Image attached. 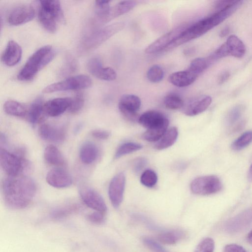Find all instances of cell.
<instances>
[{
    "instance_id": "1",
    "label": "cell",
    "mask_w": 252,
    "mask_h": 252,
    "mask_svg": "<svg viewBox=\"0 0 252 252\" xmlns=\"http://www.w3.org/2000/svg\"><path fill=\"white\" fill-rule=\"evenodd\" d=\"M1 189L5 205L10 209L19 210L25 208L31 203L36 187L29 177L8 176L2 181Z\"/></svg>"
},
{
    "instance_id": "2",
    "label": "cell",
    "mask_w": 252,
    "mask_h": 252,
    "mask_svg": "<svg viewBox=\"0 0 252 252\" xmlns=\"http://www.w3.org/2000/svg\"><path fill=\"white\" fill-rule=\"evenodd\" d=\"M55 56V51L51 46L46 45L40 48L28 59L19 72L18 79L21 81L32 79Z\"/></svg>"
},
{
    "instance_id": "3",
    "label": "cell",
    "mask_w": 252,
    "mask_h": 252,
    "mask_svg": "<svg viewBox=\"0 0 252 252\" xmlns=\"http://www.w3.org/2000/svg\"><path fill=\"white\" fill-rule=\"evenodd\" d=\"M222 22L218 13L215 12L188 27L165 50L199 37Z\"/></svg>"
},
{
    "instance_id": "4",
    "label": "cell",
    "mask_w": 252,
    "mask_h": 252,
    "mask_svg": "<svg viewBox=\"0 0 252 252\" xmlns=\"http://www.w3.org/2000/svg\"><path fill=\"white\" fill-rule=\"evenodd\" d=\"M38 12V18L42 27L48 32H56L58 23H63L64 18L60 1L41 0Z\"/></svg>"
},
{
    "instance_id": "5",
    "label": "cell",
    "mask_w": 252,
    "mask_h": 252,
    "mask_svg": "<svg viewBox=\"0 0 252 252\" xmlns=\"http://www.w3.org/2000/svg\"><path fill=\"white\" fill-rule=\"evenodd\" d=\"M92 84L90 77L86 75H78L53 83L43 90L44 93H52L68 90H78L88 88Z\"/></svg>"
},
{
    "instance_id": "6",
    "label": "cell",
    "mask_w": 252,
    "mask_h": 252,
    "mask_svg": "<svg viewBox=\"0 0 252 252\" xmlns=\"http://www.w3.org/2000/svg\"><path fill=\"white\" fill-rule=\"evenodd\" d=\"M190 190L195 194L208 195L216 193L221 190V183L215 175L200 176L192 180Z\"/></svg>"
},
{
    "instance_id": "7",
    "label": "cell",
    "mask_w": 252,
    "mask_h": 252,
    "mask_svg": "<svg viewBox=\"0 0 252 252\" xmlns=\"http://www.w3.org/2000/svg\"><path fill=\"white\" fill-rule=\"evenodd\" d=\"M188 27L186 24H182L166 32L148 46L145 53L154 54L165 50Z\"/></svg>"
},
{
    "instance_id": "8",
    "label": "cell",
    "mask_w": 252,
    "mask_h": 252,
    "mask_svg": "<svg viewBox=\"0 0 252 252\" xmlns=\"http://www.w3.org/2000/svg\"><path fill=\"white\" fill-rule=\"evenodd\" d=\"M0 163L2 169L9 176H19L24 167L23 159L21 157L1 147L0 149Z\"/></svg>"
},
{
    "instance_id": "9",
    "label": "cell",
    "mask_w": 252,
    "mask_h": 252,
    "mask_svg": "<svg viewBox=\"0 0 252 252\" xmlns=\"http://www.w3.org/2000/svg\"><path fill=\"white\" fill-rule=\"evenodd\" d=\"M141 104L140 98L136 95H123L119 102V109L122 115L127 120L135 121L137 119V112Z\"/></svg>"
},
{
    "instance_id": "10",
    "label": "cell",
    "mask_w": 252,
    "mask_h": 252,
    "mask_svg": "<svg viewBox=\"0 0 252 252\" xmlns=\"http://www.w3.org/2000/svg\"><path fill=\"white\" fill-rule=\"evenodd\" d=\"M252 222V206L246 209L228 220L224 224V229L229 233L242 231Z\"/></svg>"
},
{
    "instance_id": "11",
    "label": "cell",
    "mask_w": 252,
    "mask_h": 252,
    "mask_svg": "<svg viewBox=\"0 0 252 252\" xmlns=\"http://www.w3.org/2000/svg\"><path fill=\"white\" fill-rule=\"evenodd\" d=\"M79 194L82 200L88 207L103 213L107 211L105 202L97 191L89 187H83L80 189Z\"/></svg>"
},
{
    "instance_id": "12",
    "label": "cell",
    "mask_w": 252,
    "mask_h": 252,
    "mask_svg": "<svg viewBox=\"0 0 252 252\" xmlns=\"http://www.w3.org/2000/svg\"><path fill=\"white\" fill-rule=\"evenodd\" d=\"M124 25L125 24L123 22H117L96 31L86 40L87 46L89 48H93L99 45L122 30L124 28Z\"/></svg>"
},
{
    "instance_id": "13",
    "label": "cell",
    "mask_w": 252,
    "mask_h": 252,
    "mask_svg": "<svg viewBox=\"0 0 252 252\" xmlns=\"http://www.w3.org/2000/svg\"><path fill=\"white\" fill-rule=\"evenodd\" d=\"M125 184L126 177L123 172L115 175L110 183L109 197L111 204L116 208L119 207L123 200Z\"/></svg>"
},
{
    "instance_id": "14",
    "label": "cell",
    "mask_w": 252,
    "mask_h": 252,
    "mask_svg": "<svg viewBox=\"0 0 252 252\" xmlns=\"http://www.w3.org/2000/svg\"><path fill=\"white\" fill-rule=\"evenodd\" d=\"M35 16L33 7L28 4L18 6L9 13L7 21L13 26H18L26 23L32 20Z\"/></svg>"
},
{
    "instance_id": "15",
    "label": "cell",
    "mask_w": 252,
    "mask_h": 252,
    "mask_svg": "<svg viewBox=\"0 0 252 252\" xmlns=\"http://www.w3.org/2000/svg\"><path fill=\"white\" fill-rule=\"evenodd\" d=\"M212 98L207 95L197 96L184 105L183 112L186 115L194 116L205 111L210 105Z\"/></svg>"
},
{
    "instance_id": "16",
    "label": "cell",
    "mask_w": 252,
    "mask_h": 252,
    "mask_svg": "<svg viewBox=\"0 0 252 252\" xmlns=\"http://www.w3.org/2000/svg\"><path fill=\"white\" fill-rule=\"evenodd\" d=\"M47 183L57 188H64L70 186L72 179L70 174L63 169L55 168L50 170L46 177Z\"/></svg>"
},
{
    "instance_id": "17",
    "label": "cell",
    "mask_w": 252,
    "mask_h": 252,
    "mask_svg": "<svg viewBox=\"0 0 252 252\" xmlns=\"http://www.w3.org/2000/svg\"><path fill=\"white\" fill-rule=\"evenodd\" d=\"M72 98L59 97L49 100L44 104L45 115L57 117L63 113L70 106Z\"/></svg>"
},
{
    "instance_id": "18",
    "label": "cell",
    "mask_w": 252,
    "mask_h": 252,
    "mask_svg": "<svg viewBox=\"0 0 252 252\" xmlns=\"http://www.w3.org/2000/svg\"><path fill=\"white\" fill-rule=\"evenodd\" d=\"M22 50L20 46L15 41L10 40L2 55L1 60L8 66H13L20 61Z\"/></svg>"
},
{
    "instance_id": "19",
    "label": "cell",
    "mask_w": 252,
    "mask_h": 252,
    "mask_svg": "<svg viewBox=\"0 0 252 252\" xmlns=\"http://www.w3.org/2000/svg\"><path fill=\"white\" fill-rule=\"evenodd\" d=\"M39 135L43 139L59 142L65 138V132L62 127L54 126L49 124H44L40 126Z\"/></svg>"
},
{
    "instance_id": "20",
    "label": "cell",
    "mask_w": 252,
    "mask_h": 252,
    "mask_svg": "<svg viewBox=\"0 0 252 252\" xmlns=\"http://www.w3.org/2000/svg\"><path fill=\"white\" fill-rule=\"evenodd\" d=\"M198 76L187 69L175 72L170 75L168 78L169 82L178 87H185L192 84Z\"/></svg>"
},
{
    "instance_id": "21",
    "label": "cell",
    "mask_w": 252,
    "mask_h": 252,
    "mask_svg": "<svg viewBox=\"0 0 252 252\" xmlns=\"http://www.w3.org/2000/svg\"><path fill=\"white\" fill-rule=\"evenodd\" d=\"M166 118L160 112L150 110L142 114L138 118L139 123L147 129L162 123Z\"/></svg>"
},
{
    "instance_id": "22",
    "label": "cell",
    "mask_w": 252,
    "mask_h": 252,
    "mask_svg": "<svg viewBox=\"0 0 252 252\" xmlns=\"http://www.w3.org/2000/svg\"><path fill=\"white\" fill-rule=\"evenodd\" d=\"M98 149L93 142L87 141L81 146L80 151V158L82 162L86 164L93 163L97 158Z\"/></svg>"
},
{
    "instance_id": "23",
    "label": "cell",
    "mask_w": 252,
    "mask_h": 252,
    "mask_svg": "<svg viewBox=\"0 0 252 252\" xmlns=\"http://www.w3.org/2000/svg\"><path fill=\"white\" fill-rule=\"evenodd\" d=\"M169 121L166 118L162 123L147 129L143 134V139L149 142L158 141L167 130Z\"/></svg>"
},
{
    "instance_id": "24",
    "label": "cell",
    "mask_w": 252,
    "mask_h": 252,
    "mask_svg": "<svg viewBox=\"0 0 252 252\" xmlns=\"http://www.w3.org/2000/svg\"><path fill=\"white\" fill-rule=\"evenodd\" d=\"M44 104L41 99L37 98L32 102L28 110V118L32 125L40 122L43 118V116L45 115Z\"/></svg>"
},
{
    "instance_id": "25",
    "label": "cell",
    "mask_w": 252,
    "mask_h": 252,
    "mask_svg": "<svg viewBox=\"0 0 252 252\" xmlns=\"http://www.w3.org/2000/svg\"><path fill=\"white\" fill-rule=\"evenodd\" d=\"M229 54L237 58H241L246 52V47L243 41L237 36H229L225 42Z\"/></svg>"
},
{
    "instance_id": "26",
    "label": "cell",
    "mask_w": 252,
    "mask_h": 252,
    "mask_svg": "<svg viewBox=\"0 0 252 252\" xmlns=\"http://www.w3.org/2000/svg\"><path fill=\"white\" fill-rule=\"evenodd\" d=\"M136 5L133 0L121 1L111 8L107 18V22L131 10Z\"/></svg>"
},
{
    "instance_id": "27",
    "label": "cell",
    "mask_w": 252,
    "mask_h": 252,
    "mask_svg": "<svg viewBox=\"0 0 252 252\" xmlns=\"http://www.w3.org/2000/svg\"><path fill=\"white\" fill-rule=\"evenodd\" d=\"M178 135V130L176 127L168 129L162 137L157 141L155 145L156 149L162 150L166 149L176 142Z\"/></svg>"
},
{
    "instance_id": "28",
    "label": "cell",
    "mask_w": 252,
    "mask_h": 252,
    "mask_svg": "<svg viewBox=\"0 0 252 252\" xmlns=\"http://www.w3.org/2000/svg\"><path fill=\"white\" fill-rule=\"evenodd\" d=\"M185 236L183 230L173 229L161 232L158 235V239L163 244L174 245L182 240Z\"/></svg>"
},
{
    "instance_id": "29",
    "label": "cell",
    "mask_w": 252,
    "mask_h": 252,
    "mask_svg": "<svg viewBox=\"0 0 252 252\" xmlns=\"http://www.w3.org/2000/svg\"><path fill=\"white\" fill-rule=\"evenodd\" d=\"M44 157L48 163L54 165H62L64 159L59 149L53 145L47 146L44 150Z\"/></svg>"
},
{
    "instance_id": "30",
    "label": "cell",
    "mask_w": 252,
    "mask_h": 252,
    "mask_svg": "<svg viewBox=\"0 0 252 252\" xmlns=\"http://www.w3.org/2000/svg\"><path fill=\"white\" fill-rule=\"evenodd\" d=\"M3 109L7 114L19 117H25L28 112L26 108L22 104L12 100L6 101L4 104Z\"/></svg>"
},
{
    "instance_id": "31",
    "label": "cell",
    "mask_w": 252,
    "mask_h": 252,
    "mask_svg": "<svg viewBox=\"0 0 252 252\" xmlns=\"http://www.w3.org/2000/svg\"><path fill=\"white\" fill-rule=\"evenodd\" d=\"M111 8L109 1L97 0L95 1V12L101 22L107 23V18Z\"/></svg>"
},
{
    "instance_id": "32",
    "label": "cell",
    "mask_w": 252,
    "mask_h": 252,
    "mask_svg": "<svg viewBox=\"0 0 252 252\" xmlns=\"http://www.w3.org/2000/svg\"><path fill=\"white\" fill-rule=\"evenodd\" d=\"M142 146L135 142H126L122 144L116 150L115 158H118L123 156L136 152L142 149Z\"/></svg>"
},
{
    "instance_id": "33",
    "label": "cell",
    "mask_w": 252,
    "mask_h": 252,
    "mask_svg": "<svg viewBox=\"0 0 252 252\" xmlns=\"http://www.w3.org/2000/svg\"><path fill=\"white\" fill-rule=\"evenodd\" d=\"M252 142V131L243 133L232 144L231 147L234 150H240L248 146Z\"/></svg>"
},
{
    "instance_id": "34",
    "label": "cell",
    "mask_w": 252,
    "mask_h": 252,
    "mask_svg": "<svg viewBox=\"0 0 252 252\" xmlns=\"http://www.w3.org/2000/svg\"><path fill=\"white\" fill-rule=\"evenodd\" d=\"M165 106L169 109L177 110L182 108L184 101L182 98L176 94H169L166 95L164 99Z\"/></svg>"
},
{
    "instance_id": "35",
    "label": "cell",
    "mask_w": 252,
    "mask_h": 252,
    "mask_svg": "<svg viewBox=\"0 0 252 252\" xmlns=\"http://www.w3.org/2000/svg\"><path fill=\"white\" fill-rule=\"evenodd\" d=\"M164 76V71L162 67L158 64L151 66L147 71L148 79L153 83L160 82Z\"/></svg>"
},
{
    "instance_id": "36",
    "label": "cell",
    "mask_w": 252,
    "mask_h": 252,
    "mask_svg": "<svg viewBox=\"0 0 252 252\" xmlns=\"http://www.w3.org/2000/svg\"><path fill=\"white\" fill-rule=\"evenodd\" d=\"M209 66V64L206 59L197 58L191 62L188 69L199 76Z\"/></svg>"
},
{
    "instance_id": "37",
    "label": "cell",
    "mask_w": 252,
    "mask_h": 252,
    "mask_svg": "<svg viewBox=\"0 0 252 252\" xmlns=\"http://www.w3.org/2000/svg\"><path fill=\"white\" fill-rule=\"evenodd\" d=\"M78 206L74 205L65 206L54 210L51 213V217L55 220H60L78 210Z\"/></svg>"
},
{
    "instance_id": "38",
    "label": "cell",
    "mask_w": 252,
    "mask_h": 252,
    "mask_svg": "<svg viewBox=\"0 0 252 252\" xmlns=\"http://www.w3.org/2000/svg\"><path fill=\"white\" fill-rule=\"evenodd\" d=\"M94 76L102 80L111 81L116 79L117 73L111 67H103L102 66L96 71Z\"/></svg>"
},
{
    "instance_id": "39",
    "label": "cell",
    "mask_w": 252,
    "mask_h": 252,
    "mask_svg": "<svg viewBox=\"0 0 252 252\" xmlns=\"http://www.w3.org/2000/svg\"><path fill=\"white\" fill-rule=\"evenodd\" d=\"M158 177L152 170H146L141 175L140 182L142 185L148 188L154 187L157 183Z\"/></svg>"
},
{
    "instance_id": "40",
    "label": "cell",
    "mask_w": 252,
    "mask_h": 252,
    "mask_svg": "<svg viewBox=\"0 0 252 252\" xmlns=\"http://www.w3.org/2000/svg\"><path fill=\"white\" fill-rule=\"evenodd\" d=\"M84 103V95L82 93H77L72 98L69 111L71 113L78 112L83 107Z\"/></svg>"
},
{
    "instance_id": "41",
    "label": "cell",
    "mask_w": 252,
    "mask_h": 252,
    "mask_svg": "<svg viewBox=\"0 0 252 252\" xmlns=\"http://www.w3.org/2000/svg\"><path fill=\"white\" fill-rule=\"evenodd\" d=\"M215 242L213 239L207 237L203 239L197 245L195 252H213Z\"/></svg>"
},
{
    "instance_id": "42",
    "label": "cell",
    "mask_w": 252,
    "mask_h": 252,
    "mask_svg": "<svg viewBox=\"0 0 252 252\" xmlns=\"http://www.w3.org/2000/svg\"><path fill=\"white\" fill-rule=\"evenodd\" d=\"M243 111V107L242 105H237L232 108L227 115V124L232 125L236 123L240 119Z\"/></svg>"
},
{
    "instance_id": "43",
    "label": "cell",
    "mask_w": 252,
    "mask_h": 252,
    "mask_svg": "<svg viewBox=\"0 0 252 252\" xmlns=\"http://www.w3.org/2000/svg\"><path fill=\"white\" fill-rule=\"evenodd\" d=\"M143 242L145 245L153 252H168L158 243L150 238H144Z\"/></svg>"
},
{
    "instance_id": "44",
    "label": "cell",
    "mask_w": 252,
    "mask_h": 252,
    "mask_svg": "<svg viewBox=\"0 0 252 252\" xmlns=\"http://www.w3.org/2000/svg\"><path fill=\"white\" fill-rule=\"evenodd\" d=\"M87 219L93 224H101L105 221L104 213L95 211L89 214Z\"/></svg>"
},
{
    "instance_id": "45",
    "label": "cell",
    "mask_w": 252,
    "mask_h": 252,
    "mask_svg": "<svg viewBox=\"0 0 252 252\" xmlns=\"http://www.w3.org/2000/svg\"><path fill=\"white\" fill-rule=\"evenodd\" d=\"M102 66L101 61L97 58H93L87 63V69L92 75Z\"/></svg>"
},
{
    "instance_id": "46",
    "label": "cell",
    "mask_w": 252,
    "mask_h": 252,
    "mask_svg": "<svg viewBox=\"0 0 252 252\" xmlns=\"http://www.w3.org/2000/svg\"><path fill=\"white\" fill-rule=\"evenodd\" d=\"M147 161L144 158H136L133 162V168L136 173L141 171L147 164Z\"/></svg>"
},
{
    "instance_id": "47",
    "label": "cell",
    "mask_w": 252,
    "mask_h": 252,
    "mask_svg": "<svg viewBox=\"0 0 252 252\" xmlns=\"http://www.w3.org/2000/svg\"><path fill=\"white\" fill-rule=\"evenodd\" d=\"M91 134L95 138L99 139H106L110 135L109 131L105 130L95 129L92 131Z\"/></svg>"
},
{
    "instance_id": "48",
    "label": "cell",
    "mask_w": 252,
    "mask_h": 252,
    "mask_svg": "<svg viewBox=\"0 0 252 252\" xmlns=\"http://www.w3.org/2000/svg\"><path fill=\"white\" fill-rule=\"evenodd\" d=\"M223 252H248L244 248L237 244L227 245Z\"/></svg>"
},
{
    "instance_id": "49",
    "label": "cell",
    "mask_w": 252,
    "mask_h": 252,
    "mask_svg": "<svg viewBox=\"0 0 252 252\" xmlns=\"http://www.w3.org/2000/svg\"><path fill=\"white\" fill-rule=\"evenodd\" d=\"M230 73L228 71H223L219 75L218 82L219 84H222L225 82L229 78Z\"/></svg>"
},
{
    "instance_id": "50",
    "label": "cell",
    "mask_w": 252,
    "mask_h": 252,
    "mask_svg": "<svg viewBox=\"0 0 252 252\" xmlns=\"http://www.w3.org/2000/svg\"><path fill=\"white\" fill-rule=\"evenodd\" d=\"M229 27L228 26H225L220 31L219 35L221 37H224L229 33Z\"/></svg>"
},
{
    "instance_id": "51",
    "label": "cell",
    "mask_w": 252,
    "mask_h": 252,
    "mask_svg": "<svg viewBox=\"0 0 252 252\" xmlns=\"http://www.w3.org/2000/svg\"><path fill=\"white\" fill-rule=\"evenodd\" d=\"M248 179L250 182H252V164L249 170Z\"/></svg>"
},
{
    "instance_id": "52",
    "label": "cell",
    "mask_w": 252,
    "mask_h": 252,
    "mask_svg": "<svg viewBox=\"0 0 252 252\" xmlns=\"http://www.w3.org/2000/svg\"><path fill=\"white\" fill-rule=\"evenodd\" d=\"M247 240L249 243L252 244V230L248 234Z\"/></svg>"
}]
</instances>
